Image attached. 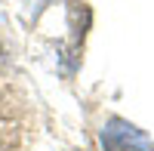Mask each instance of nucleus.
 Wrapping results in <instances>:
<instances>
[]
</instances>
